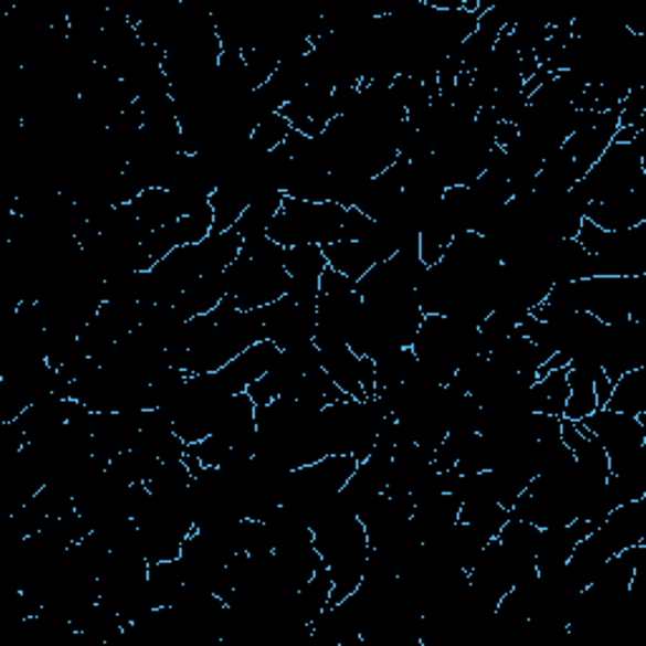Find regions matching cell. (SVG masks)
Segmentation results:
<instances>
[{
  "instance_id": "cell-19",
  "label": "cell",
  "mask_w": 646,
  "mask_h": 646,
  "mask_svg": "<svg viewBox=\"0 0 646 646\" xmlns=\"http://www.w3.org/2000/svg\"><path fill=\"white\" fill-rule=\"evenodd\" d=\"M129 205H131V210H135V215L139 218V223L145 225L149 233L174 223L177 218H182L180 208H177V202H174V194L170 190H162V188L145 190L141 194H137V198L131 200Z\"/></svg>"
},
{
  "instance_id": "cell-9",
  "label": "cell",
  "mask_w": 646,
  "mask_h": 646,
  "mask_svg": "<svg viewBox=\"0 0 646 646\" xmlns=\"http://www.w3.org/2000/svg\"><path fill=\"white\" fill-rule=\"evenodd\" d=\"M586 220L606 230V233H618V230H629L646 223V182L632 192L618 194V198L591 202Z\"/></svg>"
},
{
  "instance_id": "cell-21",
  "label": "cell",
  "mask_w": 646,
  "mask_h": 646,
  "mask_svg": "<svg viewBox=\"0 0 646 646\" xmlns=\"http://www.w3.org/2000/svg\"><path fill=\"white\" fill-rule=\"evenodd\" d=\"M606 410L629 414V417H644L646 414V367L626 371L612 389Z\"/></svg>"
},
{
  "instance_id": "cell-10",
  "label": "cell",
  "mask_w": 646,
  "mask_h": 646,
  "mask_svg": "<svg viewBox=\"0 0 646 646\" xmlns=\"http://www.w3.org/2000/svg\"><path fill=\"white\" fill-rule=\"evenodd\" d=\"M599 536L614 555L632 546H642L646 541V498L614 508L599 526Z\"/></svg>"
},
{
  "instance_id": "cell-15",
  "label": "cell",
  "mask_w": 646,
  "mask_h": 646,
  "mask_svg": "<svg viewBox=\"0 0 646 646\" xmlns=\"http://www.w3.org/2000/svg\"><path fill=\"white\" fill-rule=\"evenodd\" d=\"M241 235L233 227L223 230V233H210L198 247V261L202 276H223V273L235 263L241 255Z\"/></svg>"
},
{
  "instance_id": "cell-28",
  "label": "cell",
  "mask_w": 646,
  "mask_h": 646,
  "mask_svg": "<svg viewBox=\"0 0 646 646\" xmlns=\"http://www.w3.org/2000/svg\"><path fill=\"white\" fill-rule=\"evenodd\" d=\"M498 35L500 33L475 29L463 43H459V46L453 51V56L459 61V66H463V74H475V71L490 59Z\"/></svg>"
},
{
  "instance_id": "cell-33",
  "label": "cell",
  "mask_w": 646,
  "mask_h": 646,
  "mask_svg": "<svg viewBox=\"0 0 646 646\" xmlns=\"http://www.w3.org/2000/svg\"><path fill=\"white\" fill-rule=\"evenodd\" d=\"M594 389H596V400H599V406H606L608 396H612V389H614V382L608 379L606 374H599L594 379Z\"/></svg>"
},
{
  "instance_id": "cell-6",
  "label": "cell",
  "mask_w": 646,
  "mask_h": 646,
  "mask_svg": "<svg viewBox=\"0 0 646 646\" xmlns=\"http://www.w3.org/2000/svg\"><path fill=\"white\" fill-rule=\"evenodd\" d=\"M596 276H646V223L606 233V241L594 255Z\"/></svg>"
},
{
  "instance_id": "cell-14",
  "label": "cell",
  "mask_w": 646,
  "mask_h": 646,
  "mask_svg": "<svg viewBox=\"0 0 646 646\" xmlns=\"http://www.w3.org/2000/svg\"><path fill=\"white\" fill-rule=\"evenodd\" d=\"M579 543V536L573 533L571 523L569 526H553L543 528L541 538H538L536 548V569L538 573H553L561 571L565 563H569L573 548Z\"/></svg>"
},
{
  "instance_id": "cell-30",
  "label": "cell",
  "mask_w": 646,
  "mask_h": 646,
  "mask_svg": "<svg viewBox=\"0 0 646 646\" xmlns=\"http://www.w3.org/2000/svg\"><path fill=\"white\" fill-rule=\"evenodd\" d=\"M188 455L198 457L202 467H223L227 463V457L233 455V447H230L223 437L208 435L205 440L188 445Z\"/></svg>"
},
{
  "instance_id": "cell-22",
  "label": "cell",
  "mask_w": 646,
  "mask_h": 646,
  "mask_svg": "<svg viewBox=\"0 0 646 646\" xmlns=\"http://www.w3.org/2000/svg\"><path fill=\"white\" fill-rule=\"evenodd\" d=\"M538 538H541V528H536L533 523H528V520H520L512 516L506 520V526H502L498 533V541L512 555V559H518L520 563H530V565H536Z\"/></svg>"
},
{
  "instance_id": "cell-32",
  "label": "cell",
  "mask_w": 646,
  "mask_h": 646,
  "mask_svg": "<svg viewBox=\"0 0 646 646\" xmlns=\"http://www.w3.org/2000/svg\"><path fill=\"white\" fill-rule=\"evenodd\" d=\"M518 137H520V131H518V124L500 121V124H498V129H495V147L506 149V147H510L512 141H516Z\"/></svg>"
},
{
  "instance_id": "cell-17",
  "label": "cell",
  "mask_w": 646,
  "mask_h": 646,
  "mask_svg": "<svg viewBox=\"0 0 646 646\" xmlns=\"http://www.w3.org/2000/svg\"><path fill=\"white\" fill-rule=\"evenodd\" d=\"M331 573L326 565H321L311 579H308L304 586H300L294 594V612L298 616L300 624L311 626L318 616H321L326 608H329L331 601Z\"/></svg>"
},
{
  "instance_id": "cell-7",
  "label": "cell",
  "mask_w": 646,
  "mask_h": 646,
  "mask_svg": "<svg viewBox=\"0 0 646 646\" xmlns=\"http://www.w3.org/2000/svg\"><path fill=\"white\" fill-rule=\"evenodd\" d=\"M212 435L223 437L230 447L237 453L255 455V445H258V424H255V402L243 394L227 396V402L220 410V417L215 422V432Z\"/></svg>"
},
{
  "instance_id": "cell-31",
  "label": "cell",
  "mask_w": 646,
  "mask_h": 646,
  "mask_svg": "<svg viewBox=\"0 0 646 646\" xmlns=\"http://www.w3.org/2000/svg\"><path fill=\"white\" fill-rule=\"evenodd\" d=\"M646 121V88L636 86L618 104V127H636Z\"/></svg>"
},
{
  "instance_id": "cell-3",
  "label": "cell",
  "mask_w": 646,
  "mask_h": 646,
  "mask_svg": "<svg viewBox=\"0 0 646 646\" xmlns=\"http://www.w3.org/2000/svg\"><path fill=\"white\" fill-rule=\"evenodd\" d=\"M579 424L606 449L612 475L626 470L646 455V414L644 417H629V414L599 406L594 414L583 417Z\"/></svg>"
},
{
  "instance_id": "cell-26",
  "label": "cell",
  "mask_w": 646,
  "mask_h": 646,
  "mask_svg": "<svg viewBox=\"0 0 646 646\" xmlns=\"http://www.w3.org/2000/svg\"><path fill=\"white\" fill-rule=\"evenodd\" d=\"M190 483L192 473L190 467L184 465V459H170V463H162V459H159L152 475L147 477V488L152 495L184 493L190 488Z\"/></svg>"
},
{
  "instance_id": "cell-23",
  "label": "cell",
  "mask_w": 646,
  "mask_h": 646,
  "mask_svg": "<svg viewBox=\"0 0 646 646\" xmlns=\"http://www.w3.org/2000/svg\"><path fill=\"white\" fill-rule=\"evenodd\" d=\"M349 394H343L339 386L333 384V379L326 374L324 367L308 371V374L300 379V384L296 389L294 400L300 404L311 406V410H326L329 404H336L341 400H347Z\"/></svg>"
},
{
  "instance_id": "cell-13",
  "label": "cell",
  "mask_w": 646,
  "mask_h": 646,
  "mask_svg": "<svg viewBox=\"0 0 646 646\" xmlns=\"http://www.w3.org/2000/svg\"><path fill=\"white\" fill-rule=\"evenodd\" d=\"M565 402H569V367L546 371L528 389L530 412L563 417Z\"/></svg>"
},
{
  "instance_id": "cell-27",
  "label": "cell",
  "mask_w": 646,
  "mask_h": 646,
  "mask_svg": "<svg viewBox=\"0 0 646 646\" xmlns=\"http://www.w3.org/2000/svg\"><path fill=\"white\" fill-rule=\"evenodd\" d=\"M596 410H599V400H596L594 382L569 367V402H565L563 417L571 422H581L583 417H589V414H594Z\"/></svg>"
},
{
  "instance_id": "cell-24",
  "label": "cell",
  "mask_w": 646,
  "mask_h": 646,
  "mask_svg": "<svg viewBox=\"0 0 646 646\" xmlns=\"http://www.w3.org/2000/svg\"><path fill=\"white\" fill-rule=\"evenodd\" d=\"M326 268H329V261H326L321 245L286 247V271L290 280L321 283Z\"/></svg>"
},
{
  "instance_id": "cell-20",
  "label": "cell",
  "mask_w": 646,
  "mask_h": 646,
  "mask_svg": "<svg viewBox=\"0 0 646 646\" xmlns=\"http://www.w3.org/2000/svg\"><path fill=\"white\" fill-rule=\"evenodd\" d=\"M223 298H225L223 276H200L188 290H184L182 298L177 300L174 311L188 321V318L215 311Z\"/></svg>"
},
{
  "instance_id": "cell-16",
  "label": "cell",
  "mask_w": 646,
  "mask_h": 646,
  "mask_svg": "<svg viewBox=\"0 0 646 646\" xmlns=\"http://www.w3.org/2000/svg\"><path fill=\"white\" fill-rule=\"evenodd\" d=\"M612 551H608V546L604 543V538L599 536V530L594 533L583 538V541L576 543L573 548L569 563H565V569L571 571V576L579 581L581 589L591 586V581L599 576V571L604 569L606 561L612 559Z\"/></svg>"
},
{
  "instance_id": "cell-18",
  "label": "cell",
  "mask_w": 646,
  "mask_h": 646,
  "mask_svg": "<svg viewBox=\"0 0 646 646\" xmlns=\"http://www.w3.org/2000/svg\"><path fill=\"white\" fill-rule=\"evenodd\" d=\"M283 198H286V192L268 190L258 194V198L245 208L243 215L237 218V223L233 225L235 233L241 235V241H253V237L268 235V225L273 223V218H276V212L280 210Z\"/></svg>"
},
{
  "instance_id": "cell-8",
  "label": "cell",
  "mask_w": 646,
  "mask_h": 646,
  "mask_svg": "<svg viewBox=\"0 0 646 646\" xmlns=\"http://www.w3.org/2000/svg\"><path fill=\"white\" fill-rule=\"evenodd\" d=\"M278 353L280 349L273 341H258V343H253L251 349H245L241 357H235L233 361H230V364L215 371V374L230 396L243 394L247 386L268 374L271 367L276 364Z\"/></svg>"
},
{
  "instance_id": "cell-4",
  "label": "cell",
  "mask_w": 646,
  "mask_h": 646,
  "mask_svg": "<svg viewBox=\"0 0 646 646\" xmlns=\"http://www.w3.org/2000/svg\"><path fill=\"white\" fill-rule=\"evenodd\" d=\"M601 369L616 384L626 371L646 367V324L624 321L606 326L604 341L599 349Z\"/></svg>"
},
{
  "instance_id": "cell-12",
  "label": "cell",
  "mask_w": 646,
  "mask_h": 646,
  "mask_svg": "<svg viewBox=\"0 0 646 646\" xmlns=\"http://www.w3.org/2000/svg\"><path fill=\"white\" fill-rule=\"evenodd\" d=\"M321 351V367L326 374L333 379V384L341 389L343 394L353 396V400H367L364 389H361V379H359V353H353L349 343H336V347L329 349H318Z\"/></svg>"
},
{
  "instance_id": "cell-11",
  "label": "cell",
  "mask_w": 646,
  "mask_h": 646,
  "mask_svg": "<svg viewBox=\"0 0 646 646\" xmlns=\"http://www.w3.org/2000/svg\"><path fill=\"white\" fill-rule=\"evenodd\" d=\"M147 591H149V599H152L155 608L180 604L184 591H188V576H184L180 559L149 563Z\"/></svg>"
},
{
  "instance_id": "cell-1",
  "label": "cell",
  "mask_w": 646,
  "mask_h": 646,
  "mask_svg": "<svg viewBox=\"0 0 646 646\" xmlns=\"http://www.w3.org/2000/svg\"><path fill=\"white\" fill-rule=\"evenodd\" d=\"M225 296L235 300L237 311H253L276 304L288 294L290 276L286 271V247L268 235L243 241L241 255L223 273Z\"/></svg>"
},
{
  "instance_id": "cell-2",
  "label": "cell",
  "mask_w": 646,
  "mask_h": 646,
  "mask_svg": "<svg viewBox=\"0 0 646 646\" xmlns=\"http://www.w3.org/2000/svg\"><path fill=\"white\" fill-rule=\"evenodd\" d=\"M347 210L333 202H306L283 198V205L268 225V237L283 247L331 245L341 241Z\"/></svg>"
},
{
  "instance_id": "cell-5",
  "label": "cell",
  "mask_w": 646,
  "mask_h": 646,
  "mask_svg": "<svg viewBox=\"0 0 646 646\" xmlns=\"http://www.w3.org/2000/svg\"><path fill=\"white\" fill-rule=\"evenodd\" d=\"M316 318V306H300L283 296L276 304L263 306L265 339L276 343L280 351L304 347V343L314 341Z\"/></svg>"
},
{
  "instance_id": "cell-29",
  "label": "cell",
  "mask_w": 646,
  "mask_h": 646,
  "mask_svg": "<svg viewBox=\"0 0 646 646\" xmlns=\"http://www.w3.org/2000/svg\"><path fill=\"white\" fill-rule=\"evenodd\" d=\"M290 131H294V127H290V121L283 117L280 112L271 114V117H265L258 127L253 129L251 135V141L255 149H261V152H273V149H278L283 141L288 139Z\"/></svg>"
},
{
  "instance_id": "cell-25",
  "label": "cell",
  "mask_w": 646,
  "mask_h": 646,
  "mask_svg": "<svg viewBox=\"0 0 646 646\" xmlns=\"http://www.w3.org/2000/svg\"><path fill=\"white\" fill-rule=\"evenodd\" d=\"M510 518V512L500 506L498 500H480V502H470V506H459V520L467 526H473L475 530L488 538H498L500 528L506 526V520Z\"/></svg>"
}]
</instances>
